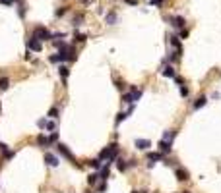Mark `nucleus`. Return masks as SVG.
Wrapping results in <instances>:
<instances>
[{"label":"nucleus","mask_w":221,"mask_h":193,"mask_svg":"<svg viewBox=\"0 0 221 193\" xmlns=\"http://www.w3.org/2000/svg\"><path fill=\"white\" fill-rule=\"evenodd\" d=\"M116 153H118V147H116V145H114V143H113V145H109L107 149H103V151H101V153H99V160H109L107 164L110 166V162L114 160V157H116Z\"/></svg>","instance_id":"f257e3e1"},{"label":"nucleus","mask_w":221,"mask_h":193,"mask_svg":"<svg viewBox=\"0 0 221 193\" xmlns=\"http://www.w3.org/2000/svg\"><path fill=\"white\" fill-rule=\"evenodd\" d=\"M33 37H35V39H39V41H51L52 39V35L45 29V27H35Z\"/></svg>","instance_id":"f03ea898"},{"label":"nucleus","mask_w":221,"mask_h":193,"mask_svg":"<svg viewBox=\"0 0 221 193\" xmlns=\"http://www.w3.org/2000/svg\"><path fill=\"white\" fill-rule=\"evenodd\" d=\"M27 47H29V50H33V52H41V50H43V44H41V41L35 39V37H31V39L27 41Z\"/></svg>","instance_id":"7ed1b4c3"},{"label":"nucleus","mask_w":221,"mask_h":193,"mask_svg":"<svg viewBox=\"0 0 221 193\" xmlns=\"http://www.w3.org/2000/svg\"><path fill=\"white\" fill-rule=\"evenodd\" d=\"M175 176H177L178 182H186L190 176H188V172L184 170V168H175Z\"/></svg>","instance_id":"20e7f679"},{"label":"nucleus","mask_w":221,"mask_h":193,"mask_svg":"<svg viewBox=\"0 0 221 193\" xmlns=\"http://www.w3.org/2000/svg\"><path fill=\"white\" fill-rule=\"evenodd\" d=\"M45 162L49 164V166H58V157L52 153H47L45 155Z\"/></svg>","instance_id":"39448f33"},{"label":"nucleus","mask_w":221,"mask_h":193,"mask_svg":"<svg viewBox=\"0 0 221 193\" xmlns=\"http://www.w3.org/2000/svg\"><path fill=\"white\" fill-rule=\"evenodd\" d=\"M56 147H58V151H60V153H62V155H64V157H66V158H70V160H72L74 164H78V162H76V157H74V155H72V153H70V151H68V149H66V147H64V145H60V143H58V145H56Z\"/></svg>","instance_id":"423d86ee"},{"label":"nucleus","mask_w":221,"mask_h":193,"mask_svg":"<svg viewBox=\"0 0 221 193\" xmlns=\"http://www.w3.org/2000/svg\"><path fill=\"white\" fill-rule=\"evenodd\" d=\"M169 21L173 23L177 29H182L184 27V18H178V16H173V18H169Z\"/></svg>","instance_id":"0eeeda50"},{"label":"nucleus","mask_w":221,"mask_h":193,"mask_svg":"<svg viewBox=\"0 0 221 193\" xmlns=\"http://www.w3.org/2000/svg\"><path fill=\"white\" fill-rule=\"evenodd\" d=\"M136 147L142 151H147L151 147V143H149V139H136Z\"/></svg>","instance_id":"6e6552de"},{"label":"nucleus","mask_w":221,"mask_h":193,"mask_svg":"<svg viewBox=\"0 0 221 193\" xmlns=\"http://www.w3.org/2000/svg\"><path fill=\"white\" fill-rule=\"evenodd\" d=\"M159 149H161L163 155H169L171 153V143L165 141V139H161V141H159Z\"/></svg>","instance_id":"1a4fd4ad"},{"label":"nucleus","mask_w":221,"mask_h":193,"mask_svg":"<svg viewBox=\"0 0 221 193\" xmlns=\"http://www.w3.org/2000/svg\"><path fill=\"white\" fill-rule=\"evenodd\" d=\"M161 75H165V77H175L177 73H175V70L171 68V66H163V68H161Z\"/></svg>","instance_id":"9d476101"},{"label":"nucleus","mask_w":221,"mask_h":193,"mask_svg":"<svg viewBox=\"0 0 221 193\" xmlns=\"http://www.w3.org/2000/svg\"><path fill=\"white\" fill-rule=\"evenodd\" d=\"M175 137H177V131H175V129H169V131H165V133H163V139H165V141H173V139Z\"/></svg>","instance_id":"9b49d317"},{"label":"nucleus","mask_w":221,"mask_h":193,"mask_svg":"<svg viewBox=\"0 0 221 193\" xmlns=\"http://www.w3.org/2000/svg\"><path fill=\"white\" fill-rule=\"evenodd\" d=\"M37 143H39V145H43V147L52 145V143H51V139H49V137H45V135H39V137H37Z\"/></svg>","instance_id":"f8f14e48"},{"label":"nucleus","mask_w":221,"mask_h":193,"mask_svg":"<svg viewBox=\"0 0 221 193\" xmlns=\"http://www.w3.org/2000/svg\"><path fill=\"white\" fill-rule=\"evenodd\" d=\"M128 95H130V98H132V101H138V98L142 97V91H138L136 87H132V89H130V93H128Z\"/></svg>","instance_id":"ddd939ff"},{"label":"nucleus","mask_w":221,"mask_h":193,"mask_svg":"<svg viewBox=\"0 0 221 193\" xmlns=\"http://www.w3.org/2000/svg\"><path fill=\"white\" fill-rule=\"evenodd\" d=\"M206 102H208V98H206V97H200V98H198V101H196V102H194V110H198V108H202V106H204V104H206Z\"/></svg>","instance_id":"4468645a"},{"label":"nucleus","mask_w":221,"mask_h":193,"mask_svg":"<svg viewBox=\"0 0 221 193\" xmlns=\"http://www.w3.org/2000/svg\"><path fill=\"white\" fill-rule=\"evenodd\" d=\"M8 85H10V79L8 77H0V91H6Z\"/></svg>","instance_id":"2eb2a0df"},{"label":"nucleus","mask_w":221,"mask_h":193,"mask_svg":"<svg viewBox=\"0 0 221 193\" xmlns=\"http://www.w3.org/2000/svg\"><path fill=\"white\" fill-rule=\"evenodd\" d=\"M60 77H62V83L66 85V77H68V68L66 66H60Z\"/></svg>","instance_id":"dca6fc26"},{"label":"nucleus","mask_w":221,"mask_h":193,"mask_svg":"<svg viewBox=\"0 0 221 193\" xmlns=\"http://www.w3.org/2000/svg\"><path fill=\"white\" fill-rule=\"evenodd\" d=\"M147 158H149L151 162H157V160H161V158H163V155H159V153H149V155H147Z\"/></svg>","instance_id":"f3484780"},{"label":"nucleus","mask_w":221,"mask_h":193,"mask_svg":"<svg viewBox=\"0 0 221 193\" xmlns=\"http://www.w3.org/2000/svg\"><path fill=\"white\" fill-rule=\"evenodd\" d=\"M114 21H116V14H114V12L107 14V23H109V25H114Z\"/></svg>","instance_id":"a211bd4d"},{"label":"nucleus","mask_w":221,"mask_h":193,"mask_svg":"<svg viewBox=\"0 0 221 193\" xmlns=\"http://www.w3.org/2000/svg\"><path fill=\"white\" fill-rule=\"evenodd\" d=\"M97 180H99V174H89L87 176V182L91 183V186H93V183H97Z\"/></svg>","instance_id":"6ab92c4d"},{"label":"nucleus","mask_w":221,"mask_h":193,"mask_svg":"<svg viewBox=\"0 0 221 193\" xmlns=\"http://www.w3.org/2000/svg\"><path fill=\"white\" fill-rule=\"evenodd\" d=\"M171 44H173V47L177 48L178 52H181V43H178V39H177V37H171Z\"/></svg>","instance_id":"aec40b11"},{"label":"nucleus","mask_w":221,"mask_h":193,"mask_svg":"<svg viewBox=\"0 0 221 193\" xmlns=\"http://www.w3.org/2000/svg\"><path fill=\"white\" fill-rule=\"evenodd\" d=\"M89 166H93L95 170H99V168H101V160H89Z\"/></svg>","instance_id":"412c9836"},{"label":"nucleus","mask_w":221,"mask_h":193,"mask_svg":"<svg viewBox=\"0 0 221 193\" xmlns=\"http://www.w3.org/2000/svg\"><path fill=\"white\" fill-rule=\"evenodd\" d=\"M56 116H58V110H56V108H51V110H49V118H56Z\"/></svg>","instance_id":"4be33fe9"},{"label":"nucleus","mask_w":221,"mask_h":193,"mask_svg":"<svg viewBox=\"0 0 221 193\" xmlns=\"http://www.w3.org/2000/svg\"><path fill=\"white\" fill-rule=\"evenodd\" d=\"M81 19H84V16H76V19H74V25H81Z\"/></svg>","instance_id":"5701e85b"},{"label":"nucleus","mask_w":221,"mask_h":193,"mask_svg":"<svg viewBox=\"0 0 221 193\" xmlns=\"http://www.w3.org/2000/svg\"><path fill=\"white\" fill-rule=\"evenodd\" d=\"M64 14H66V6H62V8L56 10V16H58V18H60V16H64Z\"/></svg>","instance_id":"b1692460"},{"label":"nucleus","mask_w":221,"mask_h":193,"mask_svg":"<svg viewBox=\"0 0 221 193\" xmlns=\"http://www.w3.org/2000/svg\"><path fill=\"white\" fill-rule=\"evenodd\" d=\"M85 39H87V35H81V33H78V35H76V41H80V43H84Z\"/></svg>","instance_id":"393cba45"},{"label":"nucleus","mask_w":221,"mask_h":193,"mask_svg":"<svg viewBox=\"0 0 221 193\" xmlns=\"http://www.w3.org/2000/svg\"><path fill=\"white\" fill-rule=\"evenodd\" d=\"M175 81H177V83H178V85H184V79H182V77H181V75H175Z\"/></svg>","instance_id":"a878e982"},{"label":"nucleus","mask_w":221,"mask_h":193,"mask_svg":"<svg viewBox=\"0 0 221 193\" xmlns=\"http://www.w3.org/2000/svg\"><path fill=\"white\" fill-rule=\"evenodd\" d=\"M0 4L2 6H10V4H14V0H0Z\"/></svg>","instance_id":"bb28decb"},{"label":"nucleus","mask_w":221,"mask_h":193,"mask_svg":"<svg viewBox=\"0 0 221 193\" xmlns=\"http://www.w3.org/2000/svg\"><path fill=\"white\" fill-rule=\"evenodd\" d=\"M49 139H51V143H56V141H58V135H56V133H52Z\"/></svg>","instance_id":"cd10ccee"},{"label":"nucleus","mask_w":221,"mask_h":193,"mask_svg":"<svg viewBox=\"0 0 221 193\" xmlns=\"http://www.w3.org/2000/svg\"><path fill=\"white\" fill-rule=\"evenodd\" d=\"M181 95H182V97H186V95H188V89H186V87H182V85H181Z\"/></svg>","instance_id":"c85d7f7f"},{"label":"nucleus","mask_w":221,"mask_h":193,"mask_svg":"<svg viewBox=\"0 0 221 193\" xmlns=\"http://www.w3.org/2000/svg\"><path fill=\"white\" fill-rule=\"evenodd\" d=\"M45 128L51 131V129H55V124H52V122H47V126H45Z\"/></svg>","instance_id":"c756f323"},{"label":"nucleus","mask_w":221,"mask_h":193,"mask_svg":"<svg viewBox=\"0 0 221 193\" xmlns=\"http://www.w3.org/2000/svg\"><path fill=\"white\" fill-rule=\"evenodd\" d=\"M124 2H126V4H130V6H136L138 0H124Z\"/></svg>","instance_id":"7c9ffc66"},{"label":"nucleus","mask_w":221,"mask_h":193,"mask_svg":"<svg viewBox=\"0 0 221 193\" xmlns=\"http://www.w3.org/2000/svg\"><path fill=\"white\" fill-rule=\"evenodd\" d=\"M122 101H124V102H132V98H130V95H124V97H122Z\"/></svg>","instance_id":"2f4dec72"},{"label":"nucleus","mask_w":221,"mask_h":193,"mask_svg":"<svg viewBox=\"0 0 221 193\" xmlns=\"http://www.w3.org/2000/svg\"><path fill=\"white\" fill-rule=\"evenodd\" d=\"M149 2H151V4H153V6H159V4H161V2H163V0H149Z\"/></svg>","instance_id":"473e14b6"},{"label":"nucleus","mask_w":221,"mask_h":193,"mask_svg":"<svg viewBox=\"0 0 221 193\" xmlns=\"http://www.w3.org/2000/svg\"><path fill=\"white\" fill-rule=\"evenodd\" d=\"M47 126V120H39V128H45Z\"/></svg>","instance_id":"72a5a7b5"},{"label":"nucleus","mask_w":221,"mask_h":193,"mask_svg":"<svg viewBox=\"0 0 221 193\" xmlns=\"http://www.w3.org/2000/svg\"><path fill=\"white\" fill-rule=\"evenodd\" d=\"M105 189H107V186H105V183H99V193L105 191Z\"/></svg>","instance_id":"f704fd0d"},{"label":"nucleus","mask_w":221,"mask_h":193,"mask_svg":"<svg viewBox=\"0 0 221 193\" xmlns=\"http://www.w3.org/2000/svg\"><path fill=\"white\" fill-rule=\"evenodd\" d=\"M132 193H147V191H132Z\"/></svg>","instance_id":"c9c22d12"},{"label":"nucleus","mask_w":221,"mask_h":193,"mask_svg":"<svg viewBox=\"0 0 221 193\" xmlns=\"http://www.w3.org/2000/svg\"><path fill=\"white\" fill-rule=\"evenodd\" d=\"M81 2H85V4H87V2H89V0H81Z\"/></svg>","instance_id":"e433bc0d"},{"label":"nucleus","mask_w":221,"mask_h":193,"mask_svg":"<svg viewBox=\"0 0 221 193\" xmlns=\"http://www.w3.org/2000/svg\"><path fill=\"white\" fill-rule=\"evenodd\" d=\"M182 193H190V191H182Z\"/></svg>","instance_id":"4c0bfd02"},{"label":"nucleus","mask_w":221,"mask_h":193,"mask_svg":"<svg viewBox=\"0 0 221 193\" xmlns=\"http://www.w3.org/2000/svg\"><path fill=\"white\" fill-rule=\"evenodd\" d=\"M0 114H2V110H0Z\"/></svg>","instance_id":"58836bf2"}]
</instances>
